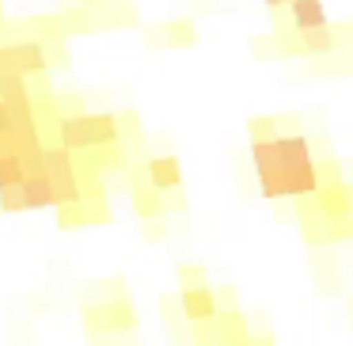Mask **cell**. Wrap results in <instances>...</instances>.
I'll list each match as a JSON object with an SVG mask.
<instances>
[{
    "mask_svg": "<svg viewBox=\"0 0 353 346\" xmlns=\"http://www.w3.org/2000/svg\"><path fill=\"white\" fill-rule=\"evenodd\" d=\"M270 8H285V4H289V0H266Z\"/></svg>",
    "mask_w": 353,
    "mask_h": 346,
    "instance_id": "19",
    "label": "cell"
},
{
    "mask_svg": "<svg viewBox=\"0 0 353 346\" xmlns=\"http://www.w3.org/2000/svg\"><path fill=\"white\" fill-rule=\"evenodd\" d=\"M54 130H57V145L72 148V153L122 141V122H118V115H80V110H72V115L54 118Z\"/></svg>",
    "mask_w": 353,
    "mask_h": 346,
    "instance_id": "1",
    "label": "cell"
},
{
    "mask_svg": "<svg viewBox=\"0 0 353 346\" xmlns=\"http://www.w3.org/2000/svg\"><path fill=\"white\" fill-rule=\"evenodd\" d=\"M179 305H183V316L190 323L213 320V316H216V293L209 289V285H190V289H183Z\"/></svg>",
    "mask_w": 353,
    "mask_h": 346,
    "instance_id": "3",
    "label": "cell"
},
{
    "mask_svg": "<svg viewBox=\"0 0 353 346\" xmlns=\"http://www.w3.org/2000/svg\"><path fill=\"white\" fill-rule=\"evenodd\" d=\"M61 27H65V35H88V31H95V23H92V12L88 8H72V12H61Z\"/></svg>",
    "mask_w": 353,
    "mask_h": 346,
    "instance_id": "11",
    "label": "cell"
},
{
    "mask_svg": "<svg viewBox=\"0 0 353 346\" xmlns=\"http://www.w3.org/2000/svg\"><path fill=\"white\" fill-rule=\"evenodd\" d=\"M179 285H183V289H190V285H209L205 267H198V262H183V267H179Z\"/></svg>",
    "mask_w": 353,
    "mask_h": 346,
    "instance_id": "16",
    "label": "cell"
},
{
    "mask_svg": "<svg viewBox=\"0 0 353 346\" xmlns=\"http://www.w3.org/2000/svg\"><path fill=\"white\" fill-rule=\"evenodd\" d=\"M27 168L23 160H19L16 153H0V186H8V183H23Z\"/></svg>",
    "mask_w": 353,
    "mask_h": 346,
    "instance_id": "13",
    "label": "cell"
},
{
    "mask_svg": "<svg viewBox=\"0 0 353 346\" xmlns=\"http://www.w3.org/2000/svg\"><path fill=\"white\" fill-rule=\"evenodd\" d=\"M0 209L4 213H23V191H19V183H8V186H0Z\"/></svg>",
    "mask_w": 353,
    "mask_h": 346,
    "instance_id": "14",
    "label": "cell"
},
{
    "mask_svg": "<svg viewBox=\"0 0 353 346\" xmlns=\"http://www.w3.org/2000/svg\"><path fill=\"white\" fill-rule=\"evenodd\" d=\"M133 209H137V217H145V221H156V217L163 213V194L156 191L148 179H141L137 191H133Z\"/></svg>",
    "mask_w": 353,
    "mask_h": 346,
    "instance_id": "8",
    "label": "cell"
},
{
    "mask_svg": "<svg viewBox=\"0 0 353 346\" xmlns=\"http://www.w3.org/2000/svg\"><path fill=\"white\" fill-rule=\"evenodd\" d=\"M296 42H300V54H327V50H334V31H330L327 23L323 27H304V31H296Z\"/></svg>",
    "mask_w": 353,
    "mask_h": 346,
    "instance_id": "9",
    "label": "cell"
},
{
    "mask_svg": "<svg viewBox=\"0 0 353 346\" xmlns=\"http://www.w3.org/2000/svg\"><path fill=\"white\" fill-rule=\"evenodd\" d=\"M145 179L156 186V191H179L183 171H179L175 156H152V160L145 164Z\"/></svg>",
    "mask_w": 353,
    "mask_h": 346,
    "instance_id": "4",
    "label": "cell"
},
{
    "mask_svg": "<svg viewBox=\"0 0 353 346\" xmlns=\"http://www.w3.org/2000/svg\"><path fill=\"white\" fill-rule=\"evenodd\" d=\"M345 194H350V209H353V183H345Z\"/></svg>",
    "mask_w": 353,
    "mask_h": 346,
    "instance_id": "20",
    "label": "cell"
},
{
    "mask_svg": "<svg viewBox=\"0 0 353 346\" xmlns=\"http://www.w3.org/2000/svg\"><path fill=\"white\" fill-rule=\"evenodd\" d=\"M163 39H168V46H194L198 31H194L190 19H175V23L163 27Z\"/></svg>",
    "mask_w": 353,
    "mask_h": 346,
    "instance_id": "12",
    "label": "cell"
},
{
    "mask_svg": "<svg viewBox=\"0 0 353 346\" xmlns=\"http://www.w3.org/2000/svg\"><path fill=\"white\" fill-rule=\"evenodd\" d=\"M19 191H23V206L27 209H50L54 206V186H50L46 171H27L23 183H19Z\"/></svg>",
    "mask_w": 353,
    "mask_h": 346,
    "instance_id": "5",
    "label": "cell"
},
{
    "mask_svg": "<svg viewBox=\"0 0 353 346\" xmlns=\"http://www.w3.org/2000/svg\"><path fill=\"white\" fill-rule=\"evenodd\" d=\"M16 95H27V77H19V73H0V99H16Z\"/></svg>",
    "mask_w": 353,
    "mask_h": 346,
    "instance_id": "15",
    "label": "cell"
},
{
    "mask_svg": "<svg viewBox=\"0 0 353 346\" xmlns=\"http://www.w3.org/2000/svg\"><path fill=\"white\" fill-rule=\"evenodd\" d=\"M99 4H103V0H84V8H88V12H99Z\"/></svg>",
    "mask_w": 353,
    "mask_h": 346,
    "instance_id": "18",
    "label": "cell"
},
{
    "mask_svg": "<svg viewBox=\"0 0 353 346\" xmlns=\"http://www.w3.org/2000/svg\"><path fill=\"white\" fill-rule=\"evenodd\" d=\"M247 130H251V141L254 137H274V133H281V122H277V118H251Z\"/></svg>",
    "mask_w": 353,
    "mask_h": 346,
    "instance_id": "17",
    "label": "cell"
},
{
    "mask_svg": "<svg viewBox=\"0 0 353 346\" xmlns=\"http://www.w3.org/2000/svg\"><path fill=\"white\" fill-rule=\"evenodd\" d=\"M50 57L46 46L39 39L31 42H0V73H19V77H31V73H46Z\"/></svg>",
    "mask_w": 353,
    "mask_h": 346,
    "instance_id": "2",
    "label": "cell"
},
{
    "mask_svg": "<svg viewBox=\"0 0 353 346\" xmlns=\"http://www.w3.org/2000/svg\"><path fill=\"white\" fill-rule=\"evenodd\" d=\"M103 327L107 331H133L137 327V312H133V305L125 297H114L103 305Z\"/></svg>",
    "mask_w": 353,
    "mask_h": 346,
    "instance_id": "7",
    "label": "cell"
},
{
    "mask_svg": "<svg viewBox=\"0 0 353 346\" xmlns=\"http://www.w3.org/2000/svg\"><path fill=\"white\" fill-rule=\"evenodd\" d=\"M289 19L292 31H304V27H323L327 23V12H323V0H289Z\"/></svg>",
    "mask_w": 353,
    "mask_h": 346,
    "instance_id": "6",
    "label": "cell"
},
{
    "mask_svg": "<svg viewBox=\"0 0 353 346\" xmlns=\"http://www.w3.org/2000/svg\"><path fill=\"white\" fill-rule=\"evenodd\" d=\"M57 224H61L65 232L84 229V224H88V209H84V202H61V206H57Z\"/></svg>",
    "mask_w": 353,
    "mask_h": 346,
    "instance_id": "10",
    "label": "cell"
}]
</instances>
